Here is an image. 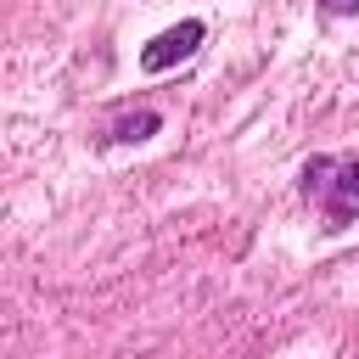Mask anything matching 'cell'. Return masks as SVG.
I'll use <instances>...</instances> for the list:
<instances>
[{"instance_id":"3","label":"cell","mask_w":359,"mask_h":359,"mask_svg":"<svg viewBox=\"0 0 359 359\" xmlns=\"http://www.w3.org/2000/svg\"><path fill=\"white\" fill-rule=\"evenodd\" d=\"M163 129V112H151V107H140V112H123V118H112V129H107V140H118V146H135V140H151Z\"/></svg>"},{"instance_id":"4","label":"cell","mask_w":359,"mask_h":359,"mask_svg":"<svg viewBox=\"0 0 359 359\" xmlns=\"http://www.w3.org/2000/svg\"><path fill=\"white\" fill-rule=\"evenodd\" d=\"M325 17H359V0H320Z\"/></svg>"},{"instance_id":"1","label":"cell","mask_w":359,"mask_h":359,"mask_svg":"<svg viewBox=\"0 0 359 359\" xmlns=\"http://www.w3.org/2000/svg\"><path fill=\"white\" fill-rule=\"evenodd\" d=\"M303 196L320 208L325 230H348L359 224V157L348 151H320L303 163Z\"/></svg>"},{"instance_id":"2","label":"cell","mask_w":359,"mask_h":359,"mask_svg":"<svg viewBox=\"0 0 359 359\" xmlns=\"http://www.w3.org/2000/svg\"><path fill=\"white\" fill-rule=\"evenodd\" d=\"M202 39H208V22H202V17H185V22H174V28H163L157 39L140 45V67H146V73H168V67L191 62V56L202 50Z\"/></svg>"}]
</instances>
